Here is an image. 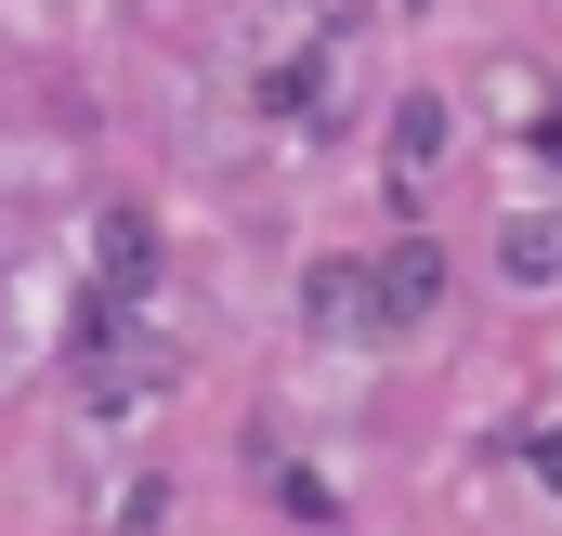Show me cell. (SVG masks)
I'll return each mask as SVG.
<instances>
[{"label": "cell", "instance_id": "6da1fadb", "mask_svg": "<svg viewBox=\"0 0 562 536\" xmlns=\"http://www.w3.org/2000/svg\"><path fill=\"white\" fill-rule=\"evenodd\" d=\"M431 288H445V275H431V249H393V263H380V288H367L353 314H380V327H406V314H431Z\"/></svg>", "mask_w": 562, "mask_h": 536}]
</instances>
